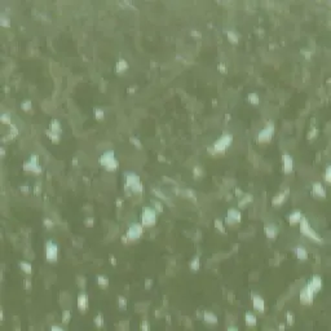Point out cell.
I'll return each instance as SVG.
<instances>
[{
  "label": "cell",
  "instance_id": "cell-20",
  "mask_svg": "<svg viewBox=\"0 0 331 331\" xmlns=\"http://www.w3.org/2000/svg\"><path fill=\"white\" fill-rule=\"evenodd\" d=\"M295 254H296V257L300 260V261H305L308 260V251H307V248L304 246H298L295 248Z\"/></svg>",
  "mask_w": 331,
  "mask_h": 331
},
{
  "label": "cell",
  "instance_id": "cell-11",
  "mask_svg": "<svg viewBox=\"0 0 331 331\" xmlns=\"http://www.w3.org/2000/svg\"><path fill=\"white\" fill-rule=\"evenodd\" d=\"M241 220H242V215H241V212L237 208L228 210V214H226V217H225V223L228 225H234V224L239 223Z\"/></svg>",
  "mask_w": 331,
  "mask_h": 331
},
{
  "label": "cell",
  "instance_id": "cell-7",
  "mask_svg": "<svg viewBox=\"0 0 331 331\" xmlns=\"http://www.w3.org/2000/svg\"><path fill=\"white\" fill-rule=\"evenodd\" d=\"M46 259L48 263H56L58 259V246L56 242L48 241L46 243Z\"/></svg>",
  "mask_w": 331,
  "mask_h": 331
},
{
  "label": "cell",
  "instance_id": "cell-12",
  "mask_svg": "<svg viewBox=\"0 0 331 331\" xmlns=\"http://www.w3.org/2000/svg\"><path fill=\"white\" fill-rule=\"evenodd\" d=\"M264 232H265V235L270 241H274L279 233V229L274 223H269V224H265V226H264Z\"/></svg>",
  "mask_w": 331,
  "mask_h": 331
},
{
  "label": "cell",
  "instance_id": "cell-41",
  "mask_svg": "<svg viewBox=\"0 0 331 331\" xmlns=\"http://www.w3.org/2000/svg\"><path fill=\"white\" fill-rule=\"evenodd\" d=\"M153 193L155 194V195H158V198H160L162 201H168V198H167V197H166V195H164L163 193H162V192H159V190H155V189H153Z\"/></svg>",
  "mask_w": 331,
  "mask_h": 331
},
{
  "label": "cell",
  "instance_id": "cell-8",
  "mask_svg": "<svg viewBox=\"0 0 331 331\" xmlns=\"http://www.w3.org/2000/svg\"><path fill=\"white\" fill-rule=\"evenodd\" d=\"M142 233H144V225L141 223H133L129 225L126 237L128 241H136L141 237Z\"/></svg>",
  "mask_w": 331,
  "mask_h": 331
},
{
  "label": "cell",
  "instance_id": "cell-32",
  "mask_svg": "<svg viewBox=\"0 0 331 331\" xmlns=\"http://www.w3.org/2000/svg\"><path fill=\"white\" fill-rule=\"evenodd\" d=\"M248 101L251 102L252 105H259V102H260V100H259V96H257L256 93H251V94H248Z\"/></svg>",
  "mask_w": 331,
  "mask_h": 331
},
{
  "label": "cell",
  "instance_id": "cell-23",
  "mask_svg": "<svg viewBox=\"0 0 331 331\" xmlns=\"http://www.w3.org/2000/svg\"><path fill=\"white\" fill-rule=\"evenodd\" d=\"M115 69H116V71L119 72V74H122V72H124V71H126V70L128 69V62H127L126 60H124V58H120V60L116 62Z\"/></svg>",
  "mask_w": 331,
  "mask_h": 331
},
{
  "label": "cell",
  "instance_id": "cell-29",
  "mask_svg": "<svg viewBox=\"0 0 331 331\" xmlns=\"http://www.w3.org/2000/svg\"><path fill=\"white\" fill-rule=\"evenodd\" d=\"M226 36H228V39L230 40V43H233V44H237L238 43V40H239V36L235 34L234 31H226Z\"/></svg>",
  "mask_w": 331,
  "mask_h": 331
},
{
  "label": "cell",
  "instance_id": "cell-48",
  "mask_svg": "<svg viewBox=\"0 0 331 331\" xmlns=\"http://www.w3.org/2000/svg\"><path fill=\"white\" fill-rule=\"evenodd\" d=\"M141 329H142V330H149V329H150V326H149V323H148V322H146V321H144V322L141 323Z\"/></svg>",
  "mask_w": 331,
  "mask_h": 331
},
{
  "label": "cell",
  "instance_id": "cell-15",
  "mask_svg": "<svg viewBox=\"0 0 331 331\" xmlns=\"http://www.w3.org/2000/svg\"><path fill=\"white\" fill-rule=\"evenodd\" d=\"M76 304H78V309L82 313L87 312V309H88V296H87L85 292H80L78 295Z\"/></svg>",
  "mask_w": 331,
  "mask_h": 331
},
{
  "label": "cell",
  "instance_id": "cell-19",
  "mask_svg": "<svg viewBox=\"0 0 331 331\" xmlns=\"http://www.w3.org/2000/svg\"><path fill=\"white\" fill-rule=\"evenodd\" d=\"M303 219V214H301L300 211H294L292 214H290L289 216H287V221H289V224H291V225H296V224H299L300 223V220Z\"/></svg>",
  "mask_w": 331,
  "mask_h": 331
},
{
  "label": "cell",
  "instance_id": "cell-54",
  "mask_svg": "<svg viewBox=\"0 0 331 331\" xmlns=\"http://www.w3.org/2000/svg\"><path fill=\"white\" fill-rule=\"evenodd\" d=\"M228 330H233V331H237L238 329H237V327H228Z\"/></svg>",
  "mask_w": 331,
  "mask_h": 331
},
{
  "label": "cell",
  "instance_id": "cell-2",
  "mask_svg": "<svg viewBox=\"0 0 331 331\" xmlns=\"http://www.w3.org/2000/svg\"><path fill=\"white\" fill-rule=\"evenodd\" d=\"M299 224H300V232H301V234H304L307 238H309L311 241L316 242V243H322V242H323V239L321 238V235L309 225L308 220L304 216H303V219L300 220Z\"/></svg>",
  "mask_w": 331,
  "mask_h": 331
},
{
  "label": "cell",
  "instance_id": "cell-17",
  "mask_svg": "<svg viewBox=\"0 0 331 331\" xmlns=\"http://www.w3.org/2000/svg\"><path fill=\"white\" fill-rule=\"evenodd\" d=\"M312 193L316 195V197H318V198H326V189L325 186L322 185L321 182H314L313 184V186H312Z\"/></svg>",
  "mask_w": 331,
  "mask_h": 331
},
{
  "label": "cell",
  "instance_id": "cell-1",
  "mask_svg": "<svg viewBox=\"0 0 331 331\" xmlns=\"http://www.w3.org/2000/svg\"><path fill=\"white\" fill-rule=\"evenodd\" d=\"M100 164L109 172H114L119 167V162H118L114 150H107L100 157Z\"/></svg>",
  "mask_w": 331,
  "mask_h": 331
},
{
  "label": "cell",
  "instance_id": "cell-6",
  "mask_svg": "<svg viewBox=\"0 0 331 331\" xmlns=\"http://www.w3.org/2000/svg\"><path fill=\"white\" fill-rule=\"evenodd\" d=\"M274 124L273 122H268L267 126L264 127L259 133L256 136V142L259 144H267V142H270L272 138H273V135H274Z\"/></svg>",
  "mask_w": 331,
  "mask_h": 331
},
{
  "label": "cell",
  "instance_id": "cell-5",
  "mask_svg": "<svg viewBox=\"0 0 331 331\" xmlns=\"http://www.w3.org/2000/svg\"><path fill=\"white\" fill-rule=\"evenodd\" d=\"M158 221V214L157 211L151 207H145L141 212V224L144 228H150L154 226Z\"/></svg>",
  "mask_w": 331,
  "mask_h": 331
},
{
  "label": "cell",
  "instance_id": "cell-52",
  "mask_svg": "<svg viewBox=\"0 0 331 331\" xmlns=\"http://www.w3.org/2000/svg\"><path fill=\"white\" fill-rule=\"evenodd\" d=\"M26 287H27V290H30V287H31V285H30V281H26Z\"/></svg>",
  "mask_w": 331,
  "mask_h": 331
},
{
  "label": "cell",
  "instance_id": "cell-45",
  "mask_svg": "<svg viewBox=\"0 0 331 331\" xmlns=\"http://www.w3.org/2000/svg\"><path fill=\"white\" fill-rule=\"evenodd\" d=\"M44 224H46V226L48 228V229H50V228L53 226V221H50L49 219H46V220H44Z\"/></svg>",
  "mask_w": 331,
  "mask_h": 331
},
{
  "label": "cell",
  "instance_id": "cell-34",
  "mask_svg": "<svg viewBox=\"0 0 331 331\" xmlns=\"http://www.w3.org/2000/svg\"><path fill=\"white\" fill-rule=\"evenodd\" d=\"M94 116H96L97 120H102L105 118L104 110H102V109H96V110H94Z\"/></svg>",
  "mask_w": 331,
  "mask_h": 331
},
{
  "label": "cell",
  "instance_id": "cell-43",
  "mask_svg": "<svg viewBox=\"0 0 331 331\" xmlns=\"http://www.w3.org/2000/svg\"><path fill=\"white\" fill-rule=\"evenodd\" d=\"M286 320H287V325H292V323H294V316H292V313H287V314H286Z\"/></svg>",
  "mask_w": 331,
  "mask_h": 331
},
{
  "label": "cell",
  "instance_id": "cell-38",
  "mask_svg": "<svg viewBox=\"0 0 331 331\" xmlns=\"http://www.w3.org/2000/svg\"><path fill=\"white\" fill-rule=\"evenodd\" d=\"M8 21L9 20L5 16H2V17H0V25H2L3 27H9L11 26V22H8Z\"/></svg>",
  "mask_w": 331,
  "mask_h": 331
},
{
  "label": "cell",
  "instance_id": "cell-22",
  "mask_svg": "<svg viewBox=\"0 0 331 331\" xmlns=\"http://www.w3.org/2000/svg\"><path fill=\"white\" fill-rule=\"evenodd\" d=\"M287 193L289 192H285V193H278V194H276V197L273 198V201H272V204L273 206H281L285 201H286V195H287Z\"/></svg>",
  "mask_w": 331,
  "mask_h": 331
},
{
  "label": "cell",
  "instance_id": "cell-33",
  "mask_svg": "<svg viewBox=\"0 0 331 331\" xmlns=\"http://www.w3.org/2000/svg\"><path fill=\"white\" fill-rule=\"evenodd\" d=\"M118 305L120 309H126L127 308V299L124 296H118Z\"/></svg>",
  "mask_w": 331,
  "mask_h": 331
},
{
  "label": "cell",
  "instance_id": "cell-24",
  "mask_svg": "<svg viewBox=\"0 0 331 331\" xmlns=\"http://www.w3.org/2000/svg\"><path fill=\"white\" fill-rule=\"evenodd\" d=\"M189 267H190V270L192 272H198L199 270V268H201V259L198 256H194L193 259H192V261H190V264H189Z\"/></svg>",
  "mask_w": 331,
  "mask_h": 331
},
{
  "label": "cell",
  "instance_id": "cell-21",
  "mask_svg": "<svg viewBox=\"0 0 331 331\" xmlns=\"http://www.w3.org/2000/svg\"><path fill=\"white\" fill-rule=\"evenodd\" d=\"M256 322H257V318H256V316L251 312H247L245 314V323H246V326L248 327H254L256 326Z\"/></svg>",
  "mask_w": 331,
  "mask_h": 331
},
{
  "label": "cell",
  "instance_id": "cell-40",
  "mask_svg": "<svg viewBox=\"0 0 331 331\" xmlns=\"http://www.w3.org/2000/svg\"><path fill=\"white\" fill-rule=\"evenodd\" d=\"M129 141H131V144H133L137 149H141V148H142V146H141V142L138 141V138H136V137H131V138H129Z\"/></svg>",
  "mask_w": 331,
  "mask_h": 331
},
{
  "label": "cell",
  "instance_id": "cell-53",
  "mask_svg": "<svg viewBox=\"0 0 331 331\" xmlns=\"http://www.w3.org/2000/svg\"><path fill=\"white\" fill-rule=\"evenodd\" d=\"M220 70H221V71L224 72V71H225V66H224V65H220Z\"/></svg>",
  "mask_w": 331,
  "mask_h": 331
},
{
  "label": "cell",
  "instance_id": "cell-27",
  "mask_svg": "<svg viewBox=\"0 0 331 331\" xmlns=\"http://www.w3.org/2000/svg\"><path fill=\"white\" fill-rule=\"evenodd\" d=\"M47 136H48V138L50 140V141L52 142H58L60 141V133H56V132H52V131H47Z\"/></svg>",
  "mask_w": 331,
  "mask_h": 331
},
{
  "label": "cell",
  "instance_id": "cell-26",
  "mask_svg": "<svg viewBox=\"0 0 331 331\" xmlns=\"http://www.w3.org/2000/svg\"><path fill=\"white\" fill-rule=\"evenodd\" d=\"M20 268L26 274H31L33 273V265H31L30 263H27V261H21L20 263Z\"/></svg>",
  "mask_w": 331,
  "mask_h": 331
},
{
  "label": "cell",
  "instance_id": "cell-42",
  "mask_svg": "<svg viewBox=\"0 0 331 331\" xmlns=\"http://www.w3.org/2000/svg\"><path fill=\"white\" fill-rule=\"evenodd\" d=\"M70 312L69 311H66L63 314H62V322L63 323H69V321H70Z\"/></svg>",
  "mask_w": 331,
  "mask_h": 331
},
{
  "label": "cell",
  "instance_id": "cell-35",
  "mask_svg": "<svg viewBox=\"0 0 331 331\" xmlns=\"http://www.w3.org/2000/svg\"><path fill=\"white\" fill-rule=\"evenodd\" d=\"M214 224H215L216 229H217L219 232L225 233V226H224V224H223V221H221V220H215V221H214Z\"/></svg>",
  "mask_w": 331,
  "mask_h": 331
},
{
  "label": "cell",
  "instance_id": "cell-30",
  "mask_svg": "<svg viewBox=\"0 0 331 331\" xmlns=\"http://www.w3.org/2000/svg\"><path fill=\"white\" fill-rule=\"evenodd\" d=\"M252 199H254V198H252L251 194H246L243 199H241V201H239V207H245V206H246L247 203L252 202Z\"/></svg>",
  "mask_w": 331,
  "mask_h": 331
},
{
  "label": "cell",
  "instance_id": "cell-50",
  "mask_svg": "<svg viewBox=\"0 0 331 331\" xmlns=\"http://www.w3.org/2000/svg\"><path fill=\"white\" fill-rule=\"evenodd\" d=\"M39 190H40V182H36V185H35V194H38Z\"/></svg>",
  "mask_w": 331,
  "mask_h": 331
},
{
  "label": "cell",
  "instance_id": "cell-31",
  "mask_svg": "<svg viewBox=\"0 0 331 331\" xmlns=\"http://www.w3.org/2000/svg\"><path fill=\"white\" fill-rule=\"evenodd\" d=\"M21 107H22V110H24V111H30V110L33 109V102L26 100V101H24L21 104Z\"/></svg>",
  "mask_w": 331,
  "mask_h": 331
},
{
  "label": "cell",
  "instance_id": "cell-39",
  "mask_svg": "<svg viewBox=\"0 0 331 331\" xmlns=\"http://www.w3.org/2000/svg\"><path fill=\"white\" fill-rule=\"evenodd\" d=\"M94 323H96L97 327H102V325H104V320H102L101 314H97V317L94 318Z\"/></svg>",
  "mask_w": 331,
  "mask_h": 331
},
{
  "label": "cell",
  "instance_id": "cell-36",
  "mask_svg": "<svg viewBox=\"0 0 331 331\" xmlns=\"http://www.w3.org/2000/svg\"><path fill=\"white\" fill-rule=\"evenodd\" d=\"M153 206H154V210H155L157 212H163V206H162V203L160 202H158L157 199H154L153 201Z\"/></svg>",
  "mask_w": 331,
  "mask_h": 331
},
{
  "label": "cell",
  "instance_id": "cell-46",
  "mask_svg": "<svg viewBox=\"0 0 331 331\" xmlns=\"http://www.w3.org/2000/svg\"><path fill=\"white\" fill-rule=\"evenodd\" d=\"M2 122H4V123H8V124H12V123H11V119L8 118V115H7V114L2 115Z\"/></svg>",
  "mask_w": 331,
  "mask_h": 331
},
{
  "label": "cell",
  "instance_id": "cell-13",
  "mask_svg": "<svg viewBox=\"0 0 331 331\" xmlns=\"http://www.w3.org/2000/svg\"><path fill=\"white\" fill-rule=\"evenodd\" d=\"M252 307H254L255 311L260 312V313H264V311H265V301H264V299L260 295L254 294L252 295Z\"/></svg>",
  "mask_w": 331,
  "mask_h": 331
},
{
  "label": "cell",
  "instance_id": "cell-28",
  "mask_svg": "<svg viewBox=\"0 0 331 331\" xmlns=\"http://www.w3.org/2000/svg\"><path fill=\"white\" fill-rule=\"evenodd\" d=\"M97 283L100 287H107L109 286V278L106 276H98L97 277Z\"/></svg>",
  "mask_w": 331,
  "mask_h": 331
},
{
  "label": "cell",
  "instance_id": "cell-14",
  "mask_svg": "<svg viewBox=\"0 0 331 331\" xmlns=\"http://www.w3.org/2000/svg\"><path fill=\"white\" fill-rule=\"evenodd\" d=\"M308 286H309V287L314 291V294H317V292H320L321 290H322V286H323V282H322V278L320 277V276H313L312 277V279L309 282H308Z\"/></svg>",
  "mask_w": 331,
  "mask_h": 331
},
{
  "label": "cell",
  "instance_id": "cell-47",
  "mask_svg": "<svg viewBox=\"0 0 331 331\" xmlns=\"http://www.w3.org/2000/svg\"><path fill=\"white\" fill-rule=\"evenodd\" d=\"M202 173V171H201V168L199 167H195L194 168V175H195V177H199V175Z\"/></svg>",
  "mask_w": 331,
  "mask_h": 331
},
{
  "label": "cell",
  "instance_id": "cell-25",
  "mask_svg": "<svg viewBox=\"0 0 331 331\" xmlns=\"http://www.w3.org/2000/svg\"><path fill=\"white\" fill-rule=\"evenodd\" d=\"M49 131H52V132H56V133H61V124L60 122H58L57 119H53V120H50L49 123Z\"/></svg>",
  "mask_w": 331,
  "mask_h": 331
},
{
  "label": "cell",
  "instance_id": "cell-49",
  "mask_svg": "<svg viewBox=\"0 0 331 331\" xmlns=\"http://www.w3.org/2000/svg\"><path fill=\"white\" fill-rule=\"evenodd\" d=\"M50 331H63V330L60 326H50Z\"/></svg>",
  "mask_w": 331,
  "mask_h": 331
},
{
  "label": "cell",
  "instance_id": "cell-9",
  "mask_svg": "<svg viewBox=\"0 0 331 331\" xmlns=\"http://www.w3.org/2000/svg\"><path fill=\"white\" fill-rule=\"evenodd\" d=\"M24 170L28 171V172H34V173H40L41 172V167L39 166V157L36 155V154H33V155L28 158V160L25 162Z\"/></svg>",
  "mask_w": 331,
  "mask_h": 331
},
{
  "label": "cell",
  "instance_id": "cell-18",
  "mask_svg": "<svg viewBox=\"0 0 331 331\" xmlns=\"http://www.w3.org/2000/svg\"><path fill=\"white\" fill-rule=\"evenodd\" d=\"M203 321L207 323V325H216L219 320H217V316L215 313H212L210 311H206L203 313Z\"/></svg>",
  "mask_w": 331,
  "mask_h": 331
},
{
  "label": "cell",
  "instance_id": "cell-10",
  "mask_svg": "<svg viewBox=\"0 0 331 331\" xmlns=\"http://www.w3.org/2000/svg\"><path fill=\"white\" fill-rule=\"evenodd\" d=\"M314 299V291L309 287V286H305V287L300 291V301L305 305H311L313 303Z\"/></svg>",
  "mask_w": 331,
  "mask_h": 331
},
{
  "label": "cell",
  "instance_id": "cell-16",
  "mask_svg": "<svg viewBox=\"0 0 331 331\" xmlns=\"http://www.w3.org/2000/svg\"><path fill=\"white\" fill-rule=\"evenodd\" d=\"M282 162H283V172L285 173H291L294 170V159L287 153H285L282 155Z\"/></svg>",
  "mask_w": 331,
  "mask_h": 331
},
{
  "label": "cell",
  "instance_id": "cell-4",
  "mask_svg": "<svg viewBox=\"0 0 331 331\" xmlns=\"http://www.w3.org/2000/svg\"><path fill=\"white\" fill-rule=\"evenodd\" d=\"M232 142H233V135L230 132H224V133L215 141L214 151L215 153H225V150L232 145Z\"/></svg>",
  "mask_w": 331,
  "mask_h": 331
},
{
  "label": "cell",
  "instance_id": "cell-37",
  "mask_svg": "<svg viewBox=\"0 0 331 331\" xmlns=\"http://www.w3.org/2000/svg\"><path fill=\"white\" fill-rule=\"evenodd\" d=\"M325 181L327 184L331 182V166H327L326 167V171H325Z\"/></svg>",
  "mask_w": 331,
  "mask_h": 331
},
{
  "label": "cell",
  "instance_id": "cell-44",
  "mask_svg": "<svg viewBox=\"0 0 331 331\" xmlns=\"http://www.w3.org/2000/svg\"><path fill=\"white\" fill-rule=\"evenodd\" d=\"M317 133H318V131H317V128H313V131L312 132H309V136H308V138H314L316 136H317Z\"/></svg>",
  "mask_w": 331,
  "mask_h": 331
},
{
  "label": "cell",
  "instance_id": "cell-51",
  "mask_svg": "<svg viewBox=\"0 0 331 331\" xmlns=\"http://www.w3.org/2000/svg\"><path fill=\"white\" fill-rule=\"evenodd\" d=\"M110 263L113 264V265H115L116 264V260H115V256H113V255H110Z\"/></svg>",
  "mask_w": 331,
  "mask_h": 331
},
{
  "label": "cell",
  "instance_id": "cell-3",
  "mask_svg": "<svg viewBox=\"0 0 331 331\" xmlns=\"http://www.w3.org/2000/svg\"><path fill=\"white\" fill-rule=\"evenodd\" d=\"M126 188H128L132 193H135V194H140V193H142V184H141V180H140V177L133 173V172H127L126 173Z\"/></svg>",
  "mask_w": 331,
  "mask_h": 331
}]
</instances>
